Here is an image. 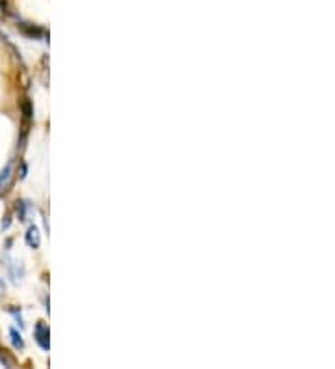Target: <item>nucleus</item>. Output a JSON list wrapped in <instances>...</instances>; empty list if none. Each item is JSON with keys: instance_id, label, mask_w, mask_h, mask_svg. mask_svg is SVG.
<instances>
[{"instance_id": "f257e3e1", "label": "nucleus", "mask_w": 335, "mask_h": 369, "mask_svg": "<svg viewBox=\"0 0 335 369\" xmlns=\"http://www.w3.org/2000/svg\"><path fill=\"white\" fill-rule=\"evenodd\" d=\"M34 336H36V341L40 343V347L43 350H49L50 347V341H49V326L43 323V321H40L38 325H36V328H34Z\"/></svg>"}, {"instance_id": "f03ea898", "label": "nucleus", "mask_w": 335, "mask_h": 369, "mask_svg": "<svg viewBox=\"0 0 335 369\" xmlns=\"http://www.w3.org/2000/svg\"><path fill=\"white\" fill-rule=\"evenodd\" d=\"M26 244H28L30 248H40L41 244V237H40V230L36 228V226H30L28 231H26Z\"/></svg>"}, {"instance_id": "7ed1b4c3", "label": "nucleus", "mask_w": 335, "mask_h": 369, "mask_svg": "<svg viewBox=\"0 0 335 369\" xmlns=\"http://www.w3.org/2000/svg\"><path fill=\"white\" fill-rule=\"evenodd\" d=\"M19 28L22 34H26L28 38H43L45 36V30L40 28V26H34V24H28V22H21Z\"/></svg>"}, {"instance_id": "20e7f679", "label": "nucleus", "mask_w": 335, "mask_h": 369, "mask_svg": "<svg viewBox=\"0 0 335 369\" xmlns=\"http://www.w3.org/2000/svg\"><path fill=\"white\" fill-rule=\"evenodd\" d=\"M11 177H13V162H10L6 168L2 170V174H0V189H8L11 185Z\"/></svg>"}, {"instance_id": "39448f33", "label": "nucleus", "mask_w": 335, "mask_h": 369, "mask_svg": "<svg viewBox=\"0 0 335 369\" xmlns=\"http://www.w3.org/2000/svg\"><path fill=\"white\" fill-rule=\"evenodd\" d=\"M10 336H11V343H13V347H15V349H19V350L24 349V341H22V338H21V334L17 332V330L11 328Z\"/></svg>"}, {"instance_id": "423d86ee", "label": "nucleus", "mask_w": 335, "mask_h": 369, "mask_svg": "<svg viewBox=\"0 0 335 369\" xmlns=\"http://www.w3.org/2000/svg\"><path fill=\"white\" fill-rule=\"evenodd\" d=\"M0 362L4 364V368H13L15 366V360H13V356H10V352L6 349H0Z\"/></svg>"}, {"instance_id": "0eeeda50", "label": "nucleus", "mask_w": 335, "mask_h": 369, "mask_svg": "<svg viewBox=\"0 0 335 369\" xmlns=\"http://www.w3.org/2000/svg\"><path fill=\"white\" fill-rule=\"evenodd\" d=\"M22 112H24V118H26V120H30V116H32V105H30L28 99L22 101Z\"/></svg>"}, {"instance_id": "6e6552de", "label": "nucleus", "mask_w": 335, "mask_h": 369, "mask_svg": "<svg viewBox=\"0 0 335 369\" xmlns=\"http://www.w3.org/2000/svg\"><path fill=\"white\" fill-rule=\"evenodd\" d=\"M15 211H17V217H19V220H24V201H17Z\"/></svg>"}, {"instance_id": "1a4fd4ad", "label": "nucleus", "mask_w": 335, "mask_h": 369, "mask_svg": "<svg viewBox=\"0 0 335 369\" xmlns=\"http://www.w3.org/2000/svg\"><path fill=\"white\" fill-rule=\"evenodd\" d=\"M4 289H6V285H4V282H2V280H0V295H2V293H4Z\"/></svg>"}, {"instance_id": "9d476101", "label": "nucleus", "mask_w": 335, "mask_h": 369, "mask_svg": "<svg viewBox=\"0 0 335 369\" xmlns=\"http://www.w3.org/2000/svg\"><path fill=\"white\" fill-rule=\"evenodd\" d=\"M0 10H6V0H0Z\"/></svg>"}]
</instances>
